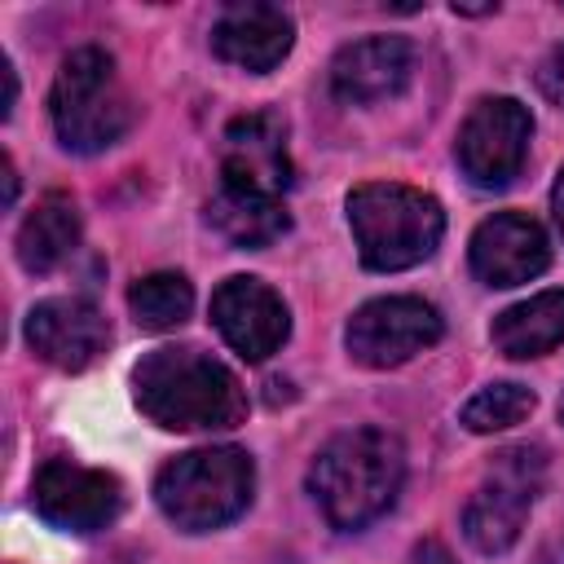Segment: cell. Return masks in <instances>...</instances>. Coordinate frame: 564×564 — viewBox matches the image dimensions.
I'll return each instance as SVG.
<instances>
[{
	"label": "cell",
	"mask_w": 564,
	"mask_h": 564,
	"mask_svg": "<svg viewBox=\"0 0 564 564\" xmlns=\"http://www.w3.org/2000/svg\"><path fill=\"white\" fill-rule=\"evenodd\" d=\"M467 260L485 286H520V282H533L551 264V242L533 216L494 212L476 225L467 242Z\"/></svg>",
	"instance_id": "obj_11"
},
{
	"label": "cell",
	"mask_w": 564,
	"mask_h": 564,
	"mask_svg": "<svg viewBox=\"0 0 564 564\" xmlns=\"http://www.w3.org/2000/svg\"><path fill=\"white\" fill-rule=\"evenodd\" d=\"M13 194H18V172H13V163L4 159V203H13Z\"/></svg>",
	"instance_id": "obj_25"
},
{
	"label": "cell",
	"mask_w": 564,
	"mask_h": 564,
	"mask_svg": "<svg viewBox=\"0 0 564 564\" xmlns=\"http://www.w3.org/2000/svg\"><path fill=\"white\" fill-rule=\"evenodd\" d=\"M560 423H564V392H560Z\"/></svg>",
	"instance_id": "obj_26"
},
{
	"label": "cell",
	"mask_w": 564,
	"mask_h": 564,
	"mask_svg": "<svg viewBox=\"0 0 564 564\" xmlns=\"http://www.w3.org/2000/svg\"><path fill=\"white\" fill-rule=\"evenodd\" d=\"M31 502L40 511V520H48L53 529L97 533V529L119 520L123 485H119V476H110L101 467H84V463H70V458H48L35 471Z\"/></svg>",
	"instance_id": "obj_9"
},
{
	"label": "cell",
	"mask_w": 564,
	"mask_h": 564,
	"mask_svg": "<svg viewBox=\"0 0 564 564\" xmlns=\"http://www.w3.org/2000/svg\"><path fill=\"white\" fill-rule=\"evenodd\" d=\"M207 220L234 247H247V251H260V247L278 242L291 229V216H286L278 194H264V189H251V185H234V181H220L216 198L207 203Z\"/></svg>",
	"instance_id": "obj_16"
},
{
	"label": "cell",
	"mask_w": 564,
	"mask_h": 564,
	"mask_svg": "<svg viewBox=\"0 0 564 564\" xmlns=\"http://www.w3.org/2000/svg\"><path fill=\"white\" fill-rule=\"evenodd\" d=\"M128 308L141 330H172L194 308V286L185 273H145L128 291Z\"/></svg>",
	"instance_id": "obj_19"
},
{
	"label": "cell",
	"mask_w": 564,
	"mask_h": 564,
	"mask_svg": "<svg viewBox=\"0 0 564 564\" xmlns=\"http://www.w3.org/2000/svg\"><path fill=\"white\" fill-rule=\"evenodd\" d=\"M405 480V445L388 427H352L322 445L308 467V494L322 516L352 533L375 524L401 494Z\"/></svg>",
	"instance_id": "obj_2"
},
{
	"label": "cell",
	"mask_w": 564,
	"mask_h": 564,
	"mask_svg": "<svg viewBox=\"0 0 564 564\" xmlns=\"http://www.w3.org/2000/svg\"><path fill=\"white\" fill-rule=\"evenodd\" d=\"M410 70H414V48L405 35H366L335 53L330 88L344 106H375L405 93Z\"/></svg>",
	"instance_id": "obj_13"
},
{
	"label": "cell",
	"mask_w": 564,
	"mask_h": 564,
	"mask_svg": "<svg viewBox=\"0 0 564 564\" xmlns=\"http://www.w3.org/2000/svg\"><path fill=\"white\" fill-rule=\"evenodd\" d=\"M542 449H502L489 467V476L480 480V489L471 494L467 511H463V533L476 551L485 555H502L507 546H516L529 507L542 489Z\"/></svg>",
	"instance_id": "obj_6"
},
{
	"label": "cell",
	"mask_w": 564,
	"mask_h": 564,
	"mask_svg": "<svg viewBox=\"0 0 564 564\" xmlns=\"http://www.w3.org/2000/svg\"><path fill=\"white\" fill-rule=\"evenodd\" d=\"M22 330H26L31 352L57 370H84L110 344L106 317L97 313V304H88L79 295H53V300L31 304Z\"/></svg>",
	"instance_id": "obj_12"
},
{
	"label": "cell",
	"mask_w": 564,
	"mask_h": 564,
	"mask_svg": "<svg viewBox=\"0 0 564 564\" xmlns=\"http://www.w3.org/2000/svg\"><path fill=\"white\" fill-rule=\"evenodd\" d=\"M48 119L57 141L75 154H97L123 141V132L132 128V106L106 48L84 44L62 57L48 93Z\"/></svg>",
	"instance_id": "obj_5"
},
{
	"label": "cell",
	"mask_w": 564,
	"mask_h": 564,
	"mask_svg": "<svg viewBox=\"0 0 564 564\" xmlns=\"http://www.w3.org/2000/svg\"><path fill=\"white\" fill-rule=\"evenodd\" d=\"M529 410H533V392L524 383H489L463 405L458 419L467 432H502L529 419Z\"/></svg>",
	"instance_id": "obj_20"
},
{
	"label": "cell",
	"mask_w": 564,
	"mask_h": 564,
	"mask_svg": "<svg viewBox=\"0 0 564 564\" xmlns=\"http://www.w3.org/2000/svg\"><path fill=\"white\" fill-rule=\"evenodd\" d=\"M220 181L251 185L264 194L291 189V150H286V123L273 110L242 115L225 128V159H220Z\"/></svg>",
	"instance_id": "obj_14"
},
{
	"label": "cell",
	"mask_w": 564,
	"mask_h": 564,
	"mask_svg": "<svg viewBox=\"0 0 564 564\" xmlns=\"http://www.w3.org/2000/svg\"><path fill=\"white\" fill-rule=\"evenodd\" d=\"M489 339L502 357H516V361L555 352L564 344V291H538L502 308L489 326Z\"/></svg>",
	"instance_id": "obj_17"
},
{
	"label": "cell",
	"mask_w": 564,
	"mask_h": 564,
	"mask_svg": "<svg viewBox=\"0 0 564 564\" xmlns=\"http://www.w3.org/2000/svg\"><path fill=\"white\" fill-rule=\"evenodd\" d=\"M295 44V22L278 4H229L212 26V48L220 62L242 70H273Z\"/></svg>",
	"instance_id": "obj_15"
},
{
	"label": "cell",
	"mask_w": 564,
	"mask_h": 564,
	"mask_svg": "<svg viewBox=\"0 0 564 564\" xmlns=\"http://www.w3.org/2000/svg\"><path fill=\"white\" fill-rule=\"evenodd\" d=\"M348 229L361 264L375 273H397L423 264L445 234V212L432 194L401 181H366L348 194Z\"/></svg>",
	"instance_id": "obj_3"
},
{
	"label": "cell",
	"mask_w": 564,
	"mask_h": 564,
	"mask_svg": "<svg viewBox=\"0 0 564 564\" xmlns=\"http://www.w3.org/2000/svg\"><path fill=\"white\" fill-rule=\"evenodd\" d=\"M79 207L70 194H44L18 229V260L26 273H53L79 247Z\"/></svg>",
	"instance_id": "obj_18"
},
{
	"label": "cell",
	"mask_w": 564,
	"mask_h": 564,
	"mask_svg": "<svg viewBox=\"0 0 564 564\" xmlns=\"http://www.w3.org/2000/svg\"><path fill=\"white\" fill-rule=\"evenodd\" d=\"M529 137H533L529 106H520L516 97H485L463 119L458 141H454V159L471 185L502 189L524 167Z\"/></svg>",
	"instance_id": "obj_8"
},
{
	"label": "cell",
	"mask_w": 564,
	"mask_h": 564,
	"mask_svg": "<svg viewBox=\"0 0 564 564\" xmlns=\"http://www.w3.org/2000/svg\"><path fill=\"white\" fill-rule=\"evenodd\" d=\"M441 335H445V322L436 304L419 295H379L348 317L344 348L366 370H392L419 357L423 348H432Z\"/></svg>",
	"instance_id": "obj_7"
},
{
	"label": "cell",
	"mask_w": 564,
	"mask_h": 564,
	"mask_svg": "<svg viewBox=\"0 0 564 564\" xmlns=\"http://www.w3.org/2000/svg\"><path fill=\"white\" fill-rule=\"evenodd\" d=\"M405 564H454V555L445 551V542L427 538V542H419V546L410 551V560H405Z\"/></svg>",
	"instance_id": "obj_22"
},
{
	"label": "cell",
	"mask_w": 564,
	"mask_h": 564,
	"mask_svg": "<svg viewBox=\"0 0 564 564\" xmlns=\"http://www.w3.org/2000/svg\"><path fill=\"white\" fill-rule=\"evenodd\" d=\"M212 322H216L220 339L247 361L273 357L291 335V313H286L282 295L247 273L225 278L212 291Z\"/></svg>",
	"instance_id": "obj_10"
},
{
	"label": "cell",
	"mask_w": 564,
	"mask_h": 564,
	"mask_svg": "<svg viewBox=\"0 0 564 564\" xmlns=\"http://www.w3.org/2000/svg\"><path fill=\"white\" fill-rule=\"evenodd\" d=\"M538 84H542V93L555 101V106H564V44L542 62V70H538Z\"/></svg>",
	"instance_id": "obj_21"
},
{
	"label": "cell",
	"mask_w": 564,
	"mask_h": 564,
	"mask_svg": "<svg viewBox=\"0 0 564 564\" xmlns=\"http://www.w3.org/2000/svg\"><path fill=\"white\" fill-rule=\"evenodd\" d=\"M137 410L167 432H225L247 419L238 375L203 348L163 344L132 366Z\"/></svg>",
	"instance_id": "obj_1"
},
{
	"label": "cell",
	"mask_w": 564,
	"mask_h": 564,
	"mask_svg": "<svg viewBox=\"0 0 564 564\" xmlns=\"http://www.w3.org/2000/svg\"><path fill=\"white\" fill-rule=\"evenodd\" d=\"M251 494H256V463L238 445H207L176 454L154 476L159 511L185 533H207L238 520L251 507Z\"/></svg>",
	"instance_id": "obj_4"
},
{
	"label": "cell",
	"mask_w": 564,
	"mask_h": 564,
	"mask_svg": "<svg viewBox=\"0 0 564 564\" xmlns=\"http://www.w3.org/2000/svg\"><path fill=\"white\" fill-rule=\"evenodd\" d=\"M551 212H555V225H560V234H564V167H560L555 189H551Z\"/></svg>",
	"instance_id": "obj_24"
},
{
	"label": "cell",
	"mask_w": 564,
	"mask_h": 564,
	"mask_svg": "<svg viewBox=\"0 0 564 564\" xmlns=\"http://www.w3.org/2000/svg\"><path fill=\"white\" fill-rule=\"evenodd\" d=\"M0 75H4V110H0V115H9V110H13V97H18V75H13V66H9V57H0Z\"/></svg>",
	"instance_id": "obj_23"
}]
</instances>
